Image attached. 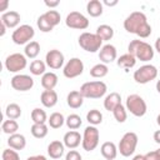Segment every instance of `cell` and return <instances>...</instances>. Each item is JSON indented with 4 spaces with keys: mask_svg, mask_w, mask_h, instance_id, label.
I'll list each match as a JSON object with an SVG mask.
<instances>
[{
    "mask_svg": "<svg viewBox=\"0 0 160 160\" xmlns=\"http://www.w3.org/2000/svg\"><path fill=\"white\" fill-rule=\"evenodd\" d=\"M124 29L128 32L135 34L141 39H146L151 35V26L148 22L146 15L141 11L131 12L124 20Z\"/></svg>",
    "mask_w": 160,
    "mask_h": 160,
    "instance_id": "1",
    "label": "cell"
},
{
    "mask_svg": "<svg viewBox=\"0 0 160 160\" xmlns=\"http://www.w3.org/2000/svg\"><path fill=\"white\" fill-rule=\"evenodd\" d=\"M129 54L134 55L140 61H150L154 58V48L144 40H131L128 46Z\"/></svg>",
    "mask_w": 160,
    "mask_h": 160,
    "instance_id": "2",
    "label": "cell"
},
{
    "mask_svg": "<svg viewBox=\"0 0 160 160\" xmlns=\"http://www.w3.org/2000/svg\"><path fill=\"white\" fill-rule=\"evenodd\" d=\"M108 86L104 81L96 80V81H88L84 82L80 88V92L84 96V99H100L106 94Z\"/></svg>",
    "mask_w": 160,
    "mask_h": 160,
    "instance_id": "3",
    "label": "cell"
},
{
    "mask_svg": "<svg viewBox=\"0 0 160 160\" xmlns=\"http://www.w3.org/2000/svg\"><path fill=\"white\" fill-rule=\"evenodd\" d=\"M78 41H79L80 48L88 52H96L98 50L102 48V40L96 34H92V32L85 31L80 34Z\"/></svg>",
    "mask_w": 160,
    "mask_h": 160,
    "instance_id": "4",
    "label": "cell"
},
{
    "mask_svg": "<svg viewBox=\"0 0 160 160\" xmlns=\"http://www.w3.org/2000/svg\"><path fill=\"white\" fill-rule=\"evenodd\" d=\"M126 110L130 111V114H132L136 118H141L146 114L148 106L145 100L138 95V94H131L126 98V105H125Z\"/></svg>",
    "mask_w": 160,
    "mask_h": 160,
    "instance_id": "5",
    "label": "cell"
},
{
    "mask_svg": "<svg viewBox=\"0 0 160 160\" xmlns=\"http://www.w3.org/2000/svg\"><path fill=\"white\" fill-rule=\"evenodd\" d=\"M138 135L132 131H129V132H125L122 135V138L120 139V142H119V146H118V151L120 152V155L128 158L130 155H132L135 152V149H136V145H138Z\"/></svg>",
    "mask_w": 160,
    "mask_h": 160,
    "instance_id": "6",
    "label": "cell"
},
{
    "mask_svg": "<svg viewBox=\"0 0 160 160\" xmlns=\"http://www.w3.org/2000/svg\"><path fill=\"white\" fill-rule=\"evenodd\" d=\"M99 139H100V132L96 126L89 125L85 128L84 134H82V142L81 146L85 151H92L98 148L99 145Z\"/></svg>",
    "mask_w": 160,
    "mask_h": 160,
    "instance_id": "7",
    "label": "cell"
},
{
    "mask_svg": "<svg viewBox=\"0 0 160 160\" xmlns=\"http://www.w3.org/2000/svg\"><path fill=\"white\" fill-rule=\"evenodd\" d=\"M35 35V30L31 25L24 24L18 26L12 34H11V40L16 44V45H24V44H29L30 40L34 38Z\"/></svg>",
    "mask_w": 160,
    "mask_h": 160,
    "instance_id": "8",
    "label": "cell"
},
{
    "mask_svg": "<svg viewBox=\"0 0 160 160\" xmlns=\"http://www.w3.org/2000/svg\"><path fill=\"white\" fill-rule=\"evenodd\" d=\"M156 76H158V69L151 64H145L134 72V80L138 84H148L155 80Z\"/></svg>",
    "mask_w": 160,
    "mask_h": 160,
    "instance_id": "9",
    "label": "cell"
},
{
    "mask_svg": "<svg viewBox=\"0 0 160 160\" xmlns=\"http://www.w3.org/2000/svg\"><path fill=\"white\" fill-rule=\"evenodd\" d=\"M28 65L26 56L20 52H14L5 59V68L9 72H19Z\"/></svg>",
    "mask_w": 160,
    "mask_h": 160,
    "instance_id": "10",
    "label": "cell"
},
{
    "mask_svg": "<svg viewBox=\"0 0 160 160\" xmlns=\"http://www.w3.org/2000/svg\"><path fill=\"white\" fill-rule=\"evenodd\" d=\"M65 24L70 29H78V30H85L89 28V20L85 15H82L79 11H71L66 15Z\"/></svg>",
    "mask_w": 160,
    "mask_h": 160,
    "instance_id": "11",
    "label": "cell"
},
{
    "mask_svg": "<svg viewBox=\"0 0 160 160\" xmlns=\"http://www.w3.org/2000/svg\"><path fill=\"white\" fill-rule=\"evenodd\" d=\"M84 71V62L79 58H71L62 69V74L68 79H74L81 75Z\"/></svg>",
    "mask_w": 160,
    "mask_h": 160,
    "instance_id": "12",
    "label": "cell"
},
{
    "mask_svg": "<svg viewBox=\"0 0 160 160\" xmlns=\"http://www.w3.org/2000/svg\"><path fill=\"white\" fill-rule=\"evenodd\" d=\"M11 88L16 91H28L31 90L34 86V79L30 75L25 74H16L10 80Z\"/></svg>",
    "mask_w": 160,
    "mask_h": 160,
    "instance_id": "13",
    "label": "cell"
},
{
    "mask_svg": "<svg viewBox=\"0 0 160 160\" xmlns=\"http://www.w3.org/2000/svg\"><path fill=\"white\" fill-rule=\"evenodd\" d=\"M64 54L60 51V50H56V49H52L50 51L46 52V56H45V62L46 65L52 69V70H58L60 68H62L64 65Z\"/></svg>",
    "mask_w": 160,
    "mask_h": 160,
    "instance_id": "14",
    "label": "cell"
},
{
    "mask_svg": "<svg viewBox=\"0 0 160 160\" xmlns=\"http://www.w3.org/2000/svg\"><path fill=\"white\" fill-rule=\"evenodd\" d=\"M116 56H118V51H116V48L111 44H106V45H102V48L100 49L99 51V59L102 64H110L114 60H116Z\"/></svg>",
    "mask_w": 160,
    "mask_h": 160,
    "instance_id": "15",
    "label": "cell"
},
{
    "mask_svg": "<svg viewBox=\"0 0 160 160\" xmlns=\"http://www.w3.org/2000/svg\"><path fill=\"white\" fill-rule=\"evenodd\" d=\"M62 142L66 148L74 150L76 149L81 142H82V136L80 135V132H78L76 130H70L64 135Z\"/></svg>",
    "mask_w": 160,
    "mask_h": 160,
    "instance_id": "16",
    "label": "cell"
},
{
    "mask_svg": "<svg viewBox=\"0 0 160 160\" xmlns=\"http://www.w3.org/2000/svg\"><path fill=\"white\" fill-rule=\"evenodd\" d=\"M0 22H2L9 29H14L20 24V14L18 11H14V10L6 11L1 15Z\"/></svg>",
    "mask_w": 160,
    "mask_h": 160,
    "instance_id": "17",
    "label": "cell"
},
{
    "mask_svg": "<svg viewBox=\"0 0 160 160\" xmlns=\"http://www.w3.org/2000/svg\"><path fill=\"white\" fill-rule=\"evenodd\" d=\"M65 145L60 140H54L48 145V154L51 159H60L64 155Z\"/></svg>",
    "mask_w": 160,
    "mask_h": 160,
    "instance_id": "18",
    "label": "cell"
},
{
    "mask_svg": "<svg viewBox=\"0 0 160 160\" xmlns=\"http://www.w3.org/2000/svg\"><path fill=\"white\" fill-rule=\"evenodd\" d=\"M40 101L45 108H54L58 104V94L55 90H44L40 95Z\"/></svg>",
    "mask_w": 160,
    "mask_h": 160,
    "instance_id": "19",
    "label": "cell"
},
{
    "mask_svg": "<svg viewBox=\"0 0 160 160\" xmlns=\"http://www.w3.org/2000/svg\"><path fill=\"white\" fill-rule=\"evenodd\" d=\"M100 152L106 160H114L118 156V148L112 141H105L100 146Z\"/></svg>",
    "mask_w": 160,
    "mask_h": 160,
    "instance_id": "20",
    "label": "cell"
},
{
    "mask_svg": "<svg viewBox=\"0 0 160 160\" xmlns=\"http://www.w3.org/2000/svg\"><path fill=\"white\" fill-rule=\"evenodd\" d=\"M121 104V95L119 92H110L109 95L105 96L104 100V108L108 111H114L115 108H118Z\"/></svg>",
    "mask_w": 160,
    "mask_h": 160,
    "instance_id": "21",
    "label": "cell"
},
{
    "mask_svg": "<svg viewBox=\"0 0 160 160\" xmlns=\"http://www.w3.org/2000/svg\"><path fill=\"white\" fill-rule=\"evenodd\" d=\"M8 145L10 146V149L14 150H22L26 146V139L24 135L21 134H12L9 136L8 139Z\"/></svg>",
    "mask_w": 160,
    "mask_h": 160,
    "instance_id": "22",
    "label": "cell"
},
{
    "mask_svg": "<svg viewBox=\"0 0 160 160\" xmlns=\"http://www.w3.org/2000/svg\"><path fill=\"white\" fill-rule=\"evenodd\" d=\"M66 102L71 109H79L84 104V96L78 90L70 91L66 96Z\"/></svg>",
    "mask_w": 160,
    "mask_h": 160,
    "instance_id": "23",
    "label": "cell"
},
{
    "mask_svg": "<svg viewBox=\"0 0 160 160\" xmlns=\"http://www.w3.org/2000/svg\"><path fill=\"white\" fill-rule=\"evenodd\" d=\"M58 85V75L52 71H48L41 76V86L45 90H54Z\"/></svg>",
    "mask_w": 160,
    "mask_h": 160,
    "instance_id": "24",
    "label": "cell"
},
{
    "mask_svg": "<svg viewBox=\"0 0 160 160\" xmlns=\"http://www.w3.org/2000/svg\"><path fill=\"white\" fill-rule=\"evenodd\" d=\"M102 10H104V6H102V2L99 1V0H90L88 4H86V11L90 16L92 18H98L102 14Z\"/></svg>",
    "mask_w": 160,
    "mask_h": 160,
    "instance_id": "25",
    "label": "cell"
},
{
    "mask_svg": "<svg viewBox=\"0 0 160 160\" xmlns=\"http://www.w3.org/2000/svg\"><path fill=\"white\" fill-rule=\"evenodd\" d=\"M95 34H96L102 41H108V40H111V39H112V36H114V29H112L110 25L102 24V25H99V26H98Z\"/></svg>",
    "mask_w": 160,
    "mask_h": 160,
    "instance_id": "26",
    "label": "cell"
},
{
    "mask_svg": "<svg viewBox=\"0 0 160 160\" xmlns=\"http://www.w3.org/2000/svg\"><path fill=\"white\" fill-rule=\"evenodd\" d=\"M118 66H120V68H122V69H131V68H134L135 66V64H136V59H135V56L134 55H131V54H124V55H121L119 59H118Z\"/></svg>",
    "mask_w": 160,
    "mask_h": 160,
    "instance_id": "27",
    "label": "cell"
},
{
    "mask_svg": "<svg viewBox=\"0 0 160 160\" xmlns=\"http://www.w3.org/2000/svg\"><path fill=\"white\" fill-rule=\"evenodd\" d=\"M24 52H25V56L26 58L35 59L39 55V52H40V44L38 41H30L29 44L25 45Z\"/></svg>",
    "mask_w": 160,
    "mask_h": 160,
    "instance_id": "28",
    "label": "cell"
},
{
    "mask_svg": "<svg viewBox=\"0 0 160 160\" xmlns=\"http://www.w3.org/2000/svg\"><path fill=\"white\" fill-rule=\"evenodd\" d=\"M108 72H109V68H108V65H105L102 62L96 64L90 69V75L95 79H101V78L106 76Z\"/></svg>",
    "mask_w": 160,
    "mask_h": 160,
    "instance_id": "29",
    "label": "cell"
},
{
    "mask_svg": "<svg viewBox=\"0 0 160 160\" xmlns=\"http://www.w3.org/2000/svg\"><path fill=\"white\" fill-rule=\"evenodd\" d=\"M46 62H44L42 60H34L30 64V72L35 76H42L46 71Z\"/></svg>",
    "mask_w": 160,
    "mask_h": 160,
    "instance_id": "30",
    "label": "cell"
},
{
    "mask_svg": "<svg viewBox=\"0 0 160 160\" xmlns=\"http://www.w3.org/2000/svg\"><path fill=\"white\" fill-rule=\"evenodd\" d=\"M5 115L8 119H11V120H16L21 116V108L15 104V102H11L6 106L5 109Z\"/></svg>",
    "mask_w": 160,
    "mask_h": 160,
    "instance_id": "31",
    "label": "cell"
},
{
    "mask_svg": "<svg viewBox=\"0 0 160 160\" xmlns=\"http://www.w3.org/2000/svg\"><path fill=\"white\" fill-rule=\"evenodd\" d=\"M30 131H31V135L36 139H42L48 135L49 132V129L45 124H32V126L30 128Z\"/></svg>",
    "mask_w": 160,
    "mask_h": 160,
    "instance_id": "32",
    "label": "cell"
},
{
    "mask_svg": "<svg viewBox=\"0 0 160 160\" xmlns=\"http://www.w3.org/2000/svg\"><path fill=\"white\" fill-rule=\"evenodd\" d=\"M86 120H88V122L90 125L96 126V125H99V124L102 122V114L99 110H96V109H91L86 114Z\"/></svg>",
    "mask_w": 160,
    "mask_h": 160,
    "instance_id": "33",
    "label": "cell"
},
{
    "mask_svg": "<svg viewBox=\"0 0 160 160\" xmlns=\"http://www.w3.org/2000/svg\"><path fill=\"white\" fill-rule=\"evenodd\" d=\"M48 122H49L50 128H52V129H59V128H61V126L64 125L65 118H64V115H62L61 112H52V114L50 115V118L48 119Z\"/></svg>",
    "mask_w": 160,
    "mask_h": 160,
    "instance_id": "34",
    "label": "cell"
},
{
    "mask_svg": "<svg viewBox=\"0 0 160 160\" xmlns=\"http://www.w3.org/2000/svg\"><path fill=\"white\" fill-rule=\"evenodd\" d=\"M1 130H2V132L8 134V135L16 134V131L19 130V124L16 122V120L8 119V120L2 121V124H1Z\"/></svg>",
    "mask_w": 160,
    "mask_h": 160,
    "instance_id": "35",
    "label": "cell"
},
{
    "mask_svg": "<svg viewBox=\"0 0 160 160\" xmlns=\"http://www.w3.org/2000/svg\"><path fill=\"white\" fill-rule=\"evenodd\" d=\"M31 120L34 121V124H45L48 121V115L42 109L35 108L31 111Z\"/></svg>",
    "mask_w": 160,
    "mask_h": 160,
    "instance_id": "36",
    "label": "cell"
},
{
    "mask_svg": "<svg viewBox=\"0 0 160 160\" xmlns=\"http://www.w3.org/2000/svg\"><path fill=\"white\" fill-rule=\"evenodd\" d=\"M65 124L66 126L70 129V130H76L81 126L82 121H81V118L78 115V114H70L66 119H65Z\"/></svg>",
    "mask_w": 160,
    "mask_h": 160,
    "instance_id": "37",
    "label": "cell"
},
{
    "mask_svg": "<svg viewBox=\"0 0 160 160\" xmlns=\"http://www.w3.org/2000/svg\"><path fill=\"white\" fill-rule=\"evenodd\" d=\"M112 114H114V118H115V120L118 122H125V120L128 119L126 108L122 104H120L118 108H115L114 111H112Z\"/></svg>",
    "mask_w": 160,
    "mask_h": 160,
    "instance_id": "38",
    "label": "cell"
},
{
    "mask_svg": "<svg viewBox=\"0 0 160 160\" xmlns=\"http://www.w3.org/2000/svg\"><path fill=\"white\" fill-rule=\"evenodd\" d=\"M42 15L45 16V19H46L54 28H55V26L60 22V20H61L60 14H59V11H56V10H48V11L44 12Z\"/></svg>",
    "mask_w": 160,
    "mask_h": 160,
    "instance_id": "39",
    "label": "cell"
},
{
    "mask_svg": "<svg viewBox=\"0 0 160 160\" xmlns=\"http://www.w3.org/2000/svg\"><path fill=\"white\" fill-rule=\"evenodd\" d=\"M36 24H38V28H39V30L40 31H42V32H50L52 29H54V26L45 19V16L44 15H40L39 18H38V21H36Z\"/></svg>",
    "mask_w": 160,
    "mask_h": 160,
    "instance_id": "40",
    "label": "cell"
},
{
    "mask_svg": "<svg viewBox=\"0 0 160 160\" xmlns=\"http://www.w3.org/2000/svg\"><path fill=\"white\" fill-rule=\"evenodd\" d=\"M1 159L2 160H20V156L18 151L14 149H5L1 154Z\"/></svg>",
    "mask_w": 160,
    "mask_h": 160,
    "instance_id": "41",
    "label": "cell"
},
{
    "mask_svg": "<svg viewBox=\"0 0 160 160\" xmlns=\"http://www.w3.org/2000/svg\"><path fill=\"white\" fill-rule=\"evenodd\" d=\"M65 160H82L81 155L79 151L76 150H70L66 155H65Z\"/></svg>",
    "mask_w": 160,
    "mask_h": 160,
    "instance_id": "42",
    "label": "cell"
},
{
    "mask_svg": "<svg viewBox=\"0 0 160 160\" xmlns=\"http://www.w3.org/2000/svg\"><path fill=\"white\" fill-rule=\"evenodd\" d=\"M145 159H146V160H160V158H159L156 150H155V151H149V152H146V154H145Z\"/></svg>",
    "mask_w": 160,
    "mask_h": 160,
    "instance_id": "43",
    "label": "cell"
},
{
    "mask_svg": "<svg viewBox=\"0 0 160 160\" xmlns=\"http://www.w3.org/2000/svg\"><path fill=\"white\" fill-rule=\"evenodd\" d=\"M60 4L59 0H55V1H49V0H45V5L48 8H50V10H52V8H56L58 5Z\"/></svg>",
    "mask_w": 160,
    "mask_h": 160,
    "instance_id": "44",
    "label": "cell"
},
{
    "mask_svg": "<svg viewBox=\"0 0 160 160\" xmlns=\"http://www.w3.org/2000/svg\"><path fill=\"white\" fill-rule=\"evenodd\" d=\"M26 160H48V159L44 155H34V156H29Z\"/></svg>",
    "mask_w": 160,
    "mask_h": 160,
    "instance_id": "45",
    "label": "cell"
},
{
    "mask_svg": "<svg viewBox=\"0 0 160 160\" xmlns=\"http://www.w3.org/2000/svg\"><path fill=\"white\" fill-rule=\"evenodd\" d=\"M8 5H9V1H8V0H2V1L0 2V11H2V14H4V11L6 10ZM5 12H6V11H5Z\"/></svg>",
    "mask_w": 160,
    "mask_h": 160,
    "instance_id": "46",
    "label": "cell"
},
{
    "mask_svg": "<svg viewBox=\"0 0 160 160\" xmlns=\"http://www.w3.org/2000/svg\"><path fill=\"white\" fill-rule=\"evenodd\" d=\"M154 140H155V142L160 144V130H156L154 132Z\"/></svg>",
    "mask_w": 160,
    "mask_h": 160,
    "instance_id": "47",
    "label": "cell"
},
{
    "mask_svg": "<svg viewBox=\"0 0 160 160\" xmlns=\"http://www.w3.org/2000/svg\"><path fill=\"white\" fill-rule=\"evenodd\" d=\"M154 48H155V50L160 54V36L156 39V41H155V45H154Z\"/></svg>",
    "mask_w": 160,
    "mask_h": 160,
    "instance_id": "48",
    "label": "cell"
},
{
    "mask_svg": "<svg viewBox=\"0 0 160 160\" xmlns=\"http://www.w3.org/2000/svg\"><path fill=\"white\" fill-rule=\"evenodd\" d=\"M104 4H105V5H108V6H115V5L118 4V0H114V1H109V0H105V1H104Z\"/></svg>",
    "mask_w": 160,
    "mask_h": 160,
    "instance_id": "49",
    "label": "cell"
},
{
    "mask_svg": "<svg viewBox=\"0 0 160 160\" xmlns=\"http://www.w3.org/2000/svg\"><path fill=\"white\" fill-rule=\"evenodd\" d=\"M0 30H1V31H0V35L4 36V35H5V31H6V26H5L2 22H0Z\"/></svg>",
    "mask_w": 160,
    "mask_h": 160,
    "instance_id": "50",
    "label": "cell"
},
{
    "mask_svg": "<svg viewBox=\"0 0 160 160\" xmlns=\"http://www.w3.org/2000/svg\"><path fill=\"white\" fill-rule=\"evenodd\" d=\"M132 160H146V159H145V155L138 154V155H135V156L132 158Z\"/></svg>",
    "mask_w": 160,
    "mask_h": 160,
    "instance_id": "51",
    "label": "cell"
},
{
    "mask_svg": "<svg viewBox=\"0 0 160 160\" xmlns=\"http://www.w3.org/2000/svg\"><path fill=\"white\" fill-rule=\"evenodd\" d=\"M156 91L160 94V80H158V81H156Z\"/></svg>",
    "mask_w": 160,
    "mask_h": 160,
    "instance_id": "52",
    "label": "cell"
},
{
    "mask_svg": "<svg viewBox=\"0 0 160 160\" xmlns=\"http://www.w3.org/2000/svg\"><path fill=\"white\" fill-rule=\"evenodd\" d=\"M156 122H158V125L160 126V114H159V115L156 116Z\"/></svg>",
    "mask_w": 160,
    "mask_h": 160,
    "instance_id": "53",
    "label": "cell"
},
{
    "mask_svg": "<svg viewBox=\"0 0 160 160\" xmlns=\"http://www.w3.org/2000/svg\"><path fill=\"white\" fill-rule=\"evenodd\" d=\"M156 151H158V155H159V158H160V149H158Z\"/></svg>",
    "mask_w": 160,
    "mask_h": 160,
    "instance_id": "54",
    "label": "cell"
}]
</instances>
